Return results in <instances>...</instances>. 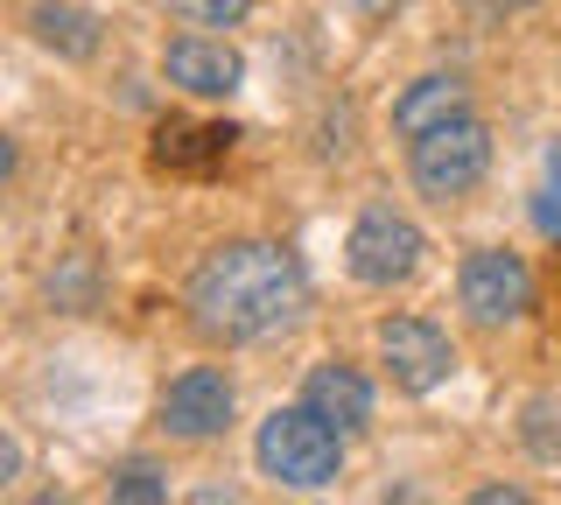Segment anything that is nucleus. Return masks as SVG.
<instances>
[{
  "instance_id": "obj_1",
  "label": "nucleus",
  "mask_w": 561,
  "mask_h": 505,
  "mask_svg": "<svg viewBox=\"0 0 561 505\" xmlns=\"http://www.w3.org/2000/svg\"><path fill=\"white\" fill-rule=\"evenodd\" d=\"M309 309V282L302 260L288 246H267V239H239V246H218L190 274V317H197L204 337L225 344H260L295 330Z\"/></svg>"
},
{
  "instance_id": "obj_2",
  "label": "nucleus",
  "mask_w": 561,
  "mask_h": 505,
  "mask_svg": "<svg viewBox=\"0 0 561 505\" xmlns=\"http://www.w3.org/2000/svg\"><path fill=\"white\" fill-rule=\"evenodd\" d=\"M260 470H267L274 484H288V492H323L330 478L344 470V428L323 422V414L309 408H274L267 422H260Z\"/></svg>"
},
{
  "instance_id": "obj_3",
  "label": "nucleus",
  "mask_w": 561,
  "mask_h": 505,
  "mask_svg": "<svg viewBox=\"0 0 561 505\" xmlns=\"http://www.w3.org/2000/svg\"><path fill=\"white\" fill-rule=\"evenodd\" d=\"M408 169H414V190H421V197H435V204L470 197V190L484 183V169H491L484 119H470V113L443 119L435 134H421V141H414V162Z\"/></svg>"
},
{
  "instance_id": "obj_4",
  "label": "nucleus",
  "mask_w": 561,
  "mask_h": 505,
  "mask_svg": "<svg viewBox=\"0 0 561 505\" xmlns=\"http://www.w3.org/2000/svg\"><path fill=\"white\" fill-rule=\"evenodd\" d=\"M456 295H463V309L478 323H513V317H526V302H534V274H526L519 253L478 246L463 260V274H456Z\"/></svg>"
},
{
  "instance_id": "obj_5",
  "label": "nucleus",
  "mask_w": 561,
  "mask_h": 505,
  "mask_svg": "<svg viewBox=\"0 0 561 505\" xmlns=\"http://www.w3.org/2000/svg\"><path fill=\"white\" fill-rule=\"evenodd\" d=\"M344 260H351V274H358L365 288H393V282H408L421 267V232L408 218H393V211H365L351 225V239H344Z\"/></svg>"
},
{
  "instance_id": "obj_6",
  "label": "nucleus",
  "mask_w": 561,
  "mask_h": 505,
  "mask_svg": "<svg viewBox=\"0 0 561 505\" xmlns=\"http://www.w3.org/2000/svg\"><path fill=\"white\" fill-rule=\"evenodd\" d=\"M379 358H386V372H393V387H408V393H435L456 372L449 337L428 317H386L379 323Z\"/></svg>"
},
{
  "instance_id": "obj_7",
  "label": "nucleus",
  "mask_w": 561,
  "mask_h": 505,
  "mask_svg": "<svg viewBox=\"0 0 561 505\" xmlns=\"http://www.w3.org/2000/svg\"><path fill=\"white\" fill-rule=\"evenodd\" d=\"M225 422H232V379L218 365H190L183 379H169L162 428L175 443H210V435H225Z\"/></svg>"
},
{
  "instance_id": "obj_8",
  "label": "nucleus",
  "mask_w": 561,
  "mask_h": 505,
  "mask_svg": "<svg viewBox=\"0 0 561 505\" xmlns=\"http://www.w3.org/2000/svg\"><path fill=\"white\" fill-rule=\"evenodd\" d=\"M162 71H169V84H183V92H197V99H225L245 78V64H239V49H225V43L175 36L169 57H162Z\"/></svg>"
},
{
  "instance_id": "obj_9",
  "label": "nucleus",
  "mask_w": 561,
  "mask_h": 505,
  "mask_svg": "<svg viewBox=\"0 0 561 505\" xmlns=\"http://www.w3.org/2000/svg\"><path fill=\"white\" fill-rule=\"evenodd\" d=\"M456 113H470V84L449 78V71H428V78H414L408 92L393 99V134L400 141H421V134H435Z\"/></svg>"
},
{
  "instance_id": "obj_10",
  "label": "nucleus",
  "mask_w": 561,
  "mask_h": 505,
  "mask_svg": "<svg viewBox=\"0 0 561 505\" xmlns=\"http://www.w3.org/2000/svg\"><path fill=\"white\" fill-rule=\"evenodd\" d=\"M302 400L323 414V422H337L344 435H358L365 422H373V387H365L351 365H316L309 387H302Z\"/></svg>"
},
{
  "instance_id": "obj_11",
  "label": "nucleus",
  "mask_w": 561,
  "mask_h": 505,
  "mask_svg": "<svg viewBox=\"0 0 561 505\" xmlns=\"http://www.w3.org/2000/svg\"><path fill=\"white\" fill-rule=\"evenodd\" d=\"M28 22H35V36L49 49H64V57H92L99 49V22L84 8H57V0H49V8H35Z\"/></svg>"
},
{
  "instance_id": "obj_12",
  "label": "nucleus",
  "mask_w": 561,
  "mask_h": 505,
  "mask_svg": "<svg viewBox=\"0 0 561 505\" xmlns=\"http://www.w3.org/2000/svg\"><path fill=\"white\" fill-rule=\"evenodd\" d=\"M183 22H197V28H232V22H245L253 14V0H169Z\"/></svg>"
},
{
  "instance_id": "obj_13",
  "label": "nucleus",
  "mask_w": 561,
  "mask_h": 505,
  "mask_svg": "<svg viewBox=\"0 0 561 505\" xmlns=\"http://www.w3.org/2000/svg\"><path fill=\"white\" fill-rule=\"evenodd\" d=\"M113 498L148 505V498H169V484H162V470H154V463H127V470L113 478Z\"/></svg>"
},
{
  "instance_id": "obj_14",
  "label": "nucleus",
  "mask_w": 561,
  "mask_h": 505,
  "mask_svg": "<svg viewBox=\"0 0 561 505\" xmlns=\"http://www.w3.org/2000/svg\"><path fill=\"white\" fill-rule=\"evenodd\" d=\"M534 225H540L548 239H561V183H548V190L534 197Z\"/></svg>"
},
{
  "instance_id": "obj_15",
  "label": "nucleus",
  "mask_w": 561,
  "mask_h": 505,
  "mask_svg": "<svg viewBox=\"0 0 561 505\" xmlns=\"http://www.w3.org/2000/svg\"><path fill=\"white\" fill-rule=\"evenodd\" d=\"M478 505H526V492H519V484H484Z\"/></svg>"
},
{
  "instance_id": "obj_16",
  "label": "nucleus",
  "mask_w": 561,
  "mask_h": 505,
  "mask_svg": "<svg viewBox=\"0 0 561 505\" xmlns=\"http://www.w3.org/2000/svg\"><path fill=\"white\" fill-rule=\"evenodd\" d=\"M358 8H365V14H393L400 0H358Z\"/></svg>"
},
{
  "instance_id": "obj_17",
  "label": "nucleus",
  "mask_w": 561,
  "mask_h": 505,
  "mask_svg": "<svg viewBox=\"0 0 561 505\" xmlns=\"http://www.w3.org/2000/svg\"><path fill=\"white\" fill-rule=\"evenodd\" d=\"M470 8H499V0H470Z\"/></svg>"
},
{
  "instance_id": "obj_18",
  "label": "nucleus",
  "mask_w": 561,
  "mask_h": 505,
  "mask_svg": "<svg viewBox=\"0 0 561 505\" xmlns=\"http://www.w3.org/2000/svg\"><path fill=\"white\" fill-rule=\"evenodd\" d=\"M499 8H526V0H499Z\"/></svg>"
}]
</instances>
